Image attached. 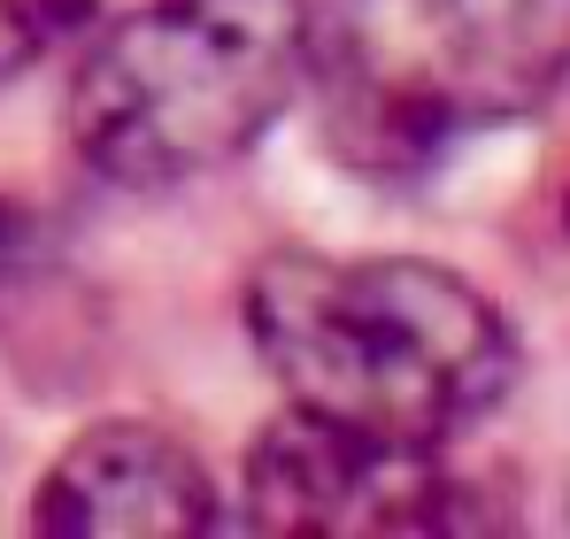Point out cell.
<instances>
[{
	"label": "cell",
	"instance_id": "7a4b0ae2",
	"mask_svg": "<svg viewBox=\"0 0 570 539\" xmlns=\"http://www.w3.org/2000/svg\"><path fill=\"white\" fill-rule=\"evenodd\" d=\"M570 78V0H316L308 86L363 178H409L540 116Z\"/></svg>",
	"mask_w": 570,
	"mask_h": 539
},
{
	"label": "cell",
	"instance_id": "52a82bcc",
	"mask_svg": "<svg viewBox=\"0 0 570 539\" xmlns=\"http://www.w3.org/2000/svg\"><path fill=\"white\" fill-rule=\"evenodd\" d=\"M8 247H16V216L0 208V263H8Z\"/></svg>",
	"mask_w": 570,
	"mask_h": 539
},
{
	"label": "cell",
	"instance_id": "8992f818",
	"mask_svg": "<svg viewBox=\"0 0 570 539\" xmlns=\"http://www.w3.org/2000/svg\"><path fill=\"white\" fill-rule=\"evenodd\" d=\"M94 0H0V78H23L62 39H78Z\"/></svg>",
	"mask_w": 570,
	"mask_h": 539
},
{
	"label": "cell",
	"instance_id": "5b68a950",
	"mask_svg": "<svg viewBox=\"0 0 570 539\" xmlns=\"http://www.w3.org/2000/svg\"><path fill=\"white\" fill-rule=\"evenodd\" d=\"M216 517L200 454L178 448L155 424H100L47 470L31 525L39 532H94V539H163L200 532Z\"/></svg>",
	"mask_w": 570,
	"mask_h": 539
},
{
	"label": "cell",
	"instance_id": "ba28073f",
	"mask_svg": "<svg viewBox=\"0 0 570 539\" xmlns=\"http://www.w3.org/2000/svg\"><path fill=\"white\" fill-rule=\"evenodd\" d=\"M563 239H570V193H563Z\"/></svg>",
	"mask_w": 570,
	"mask_h": 539
},
{
	"label": "cell",
	"instance_id": "3957f363",
	"mask_svg": "<svg viewBox=\"0 0 570 539\" xmlns=\"http://www.w3.org/2000/svg\"><path fill=\"white\" fill-rule=\"evenodd\" d=\"M308 86V0H147L78 70L70 131L100 178L186 185L239 163Z\"/></svg>",
	"mask_w": 570,
	"mask_h": 539
},
{
	"label": "cell",
	"instance_id": "277c9868",
	"mask_svg": "<svg viewBox=\"0 0 570 539\" xmlns=\"http://www.w3.org/2000/svg\"><path fill=\"white\" fill-rule=\"evenodd\" d=\"M247 525L316 539H379L455 525L440 448L355 432L340 416L293 409L247 448Z\"/></svg>",
	"mask_w": 570,
	"mask_h": 539
},
{
	"label": "cell",
	"instance_id": "6da1fadb",
	"mask_svg": "<svg viewBox=\"0 0 570 539\" xmlns=\"http://www.w3.org/2000/svg\"><path fill=\"white\" fill-rule=\"evenodd\" d=\"M247 340L293 409L409 448L471 432L517 378V332L471 277L409 255H271Z\"/></svg>",
	"mask_w": 570,
	"mask_h": 539
}]
</instances>
